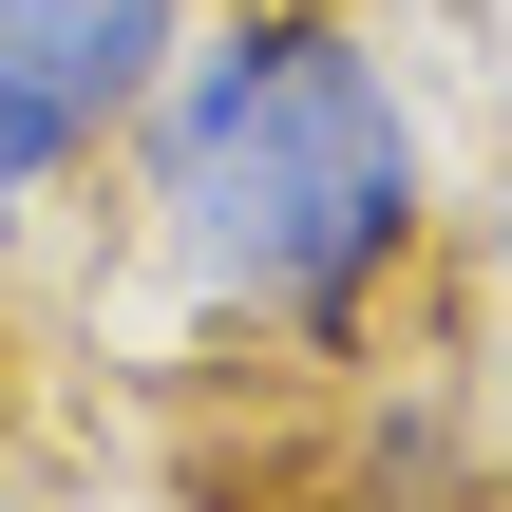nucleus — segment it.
<instances>
[{"label":"nucleus","mask_w":512,"mask_h":512,"mask_svg":"<svg viewBox=\"0 0 512 512\" xmlns=\"http://www.w3.org/2000/svg\"><path fill=\"white\" fill-rule=\"evenodd\" d=\"M133 190H152V247L209 323L361 342V304L399 285V247L437 209V152H418V95L361 19L247 0V19H190V57L152 76Z\"/></svg>","instance_id":"f257e3e1"},{"label":"nucleus","mask_w":512,"mask_h":512,"mask_svg":"<svg viewBox=\"0 0 512 512\" xmlns=\"http://www.w3.org/2000/svg\"><path fill=\"white\" fill-rule=\"evenodd\" d=\"M209 0H0V190H76L95 152H133L152 76L190 57Z\"/></svg>","instance_id":"f03ea898"},{"label":"nucleus","mask_w":512,"mask_h":512,"mask_svg":"<svg viewBox=\"0 0 512 512\" xmlns=\"http://www.w3.org/2000/svg\"><path fill=\"white\" fill-rule=\"evenodd\" d=\"M494 304H512V171H494Z\"/></svg>","instance_id":"7ed1b4c3"},{"label":"nucleus","mask_w":512,"mask_h":512,"mask_svg":"<svg viewBox=\"0 0 512 512\" xmlns=\"http://www.w3.org/2000/svg\"><path fill=\"white\" fill-rule=\"evenodd\" d=\"M0 304H19V190H0Z\"/></svg>","instance_id":"20e7f679"},{"label":"nucleus","mask_w":512,"mask_h":512,"mask_svg":"<svg viewBox=\"0 0 512 512\" xmlns=\"http://www.w3.org/2000/svg\"><path fill=\"white\" fill-rule=\"evenodd\" d=\"M0 512H38V494H19V456H0Z\"/></svg>","instance_id":"39448f33"}]
</instances>
